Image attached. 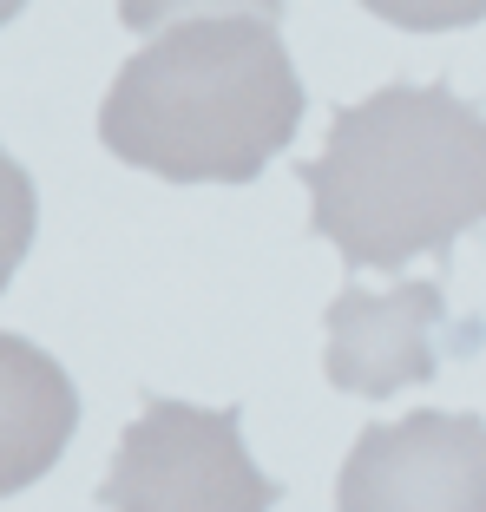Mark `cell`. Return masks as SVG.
<instances>
[{"label": "cell", "mask_w": 486, "mask_h": 512, "mask_svg": "<svg viewBox=\"0 0 486 512\" xmlns=\"http://www.w3.org/2000/svg\"><path fill=\"white\" fill-rule=\"evenodd\" d=\"M303 106L276 20H184L112 73L99 145L171 184H250L289 151Z\"/></svg>", "instance_id": "1"}, {"label": "cell", "mask_w": 486, "mask_h": 512, "mask_svg": "<svg viewBox=\"0 0 486 512\" xmlns=\"http://www.w3.org/2000/svg\"><path fill=\"white\" fill-rule=\"evenodd\" d=\"M309 230L349 270H401L486 224V112L447 86H381L335 112L329 145L296 165Z\"/></svg>", "instance_id": "2"}, {"label": "cell", "mask_w": 486, "mask_h": 512, "mask_svg": "<svg viewBox=\"0 0 486 512\" xmlns=\"http://www.w3.org/2000/svg\"><path fill=\"white\" fill-rule=\"evenodd\" d=\"M106 512H270L283 506V480L250 460L237 407H198L145 394L138 421L119 434L106 480Z\"/></svg>", "instance_id": "3"}, {"label": "cell", "mask_w": 486, "mask_h": 512, "mask_svg": "<svg viewBox=\"0 0 486 512\" xmlns=\"http://www.w3.org/2000/svg\"><path fill=\"white\" fill-rule=\"evenodd\" d=\"M335 512H486V421L441 407L368 421L335 473Z\"/></svg>", "instance_id": "4"}, {"label": "cell", "mask_w": 486, "mask_h": 512, "mask_svg": "<svg viewBox=\"0 0 486 512\" xmlns=\"http://www.w3.org/2000/svg\"><path fill=\"white\" fill-rule=\"evenodd\" d=\"M447 296L441 276H414V283L388 289V296H368V289H342L329 302V355H322V375L329 388L381 401L395 388H421V381L441 375V348H434V322H441Z\"/></svg>", "instance_id": "5"}, {"label": "cell", "mask_w": 486, "mask_h": 512, "mask_svg": "<svg viewBox=\"0 0 486 512\" xmlns=\"http://www.w3.org/2000/svg\"><path fill=\"white\" fill-rule=\"evenodd\" d=\"M283 0H119V20L132 33H158L165 20H276Z\"/></svg>", "instance_id": "6"}, {"label": "cell", "mask_w": 486, "mask_h": 512, "mask_svg": "<svg viewBox=\"0 0 486 512\" xmlns=\"http://www.w3.org/2000/svg\"><path fill=\"white\" fill-rule=\"evenodd\" d=\"M375 20H388L395 33H454L486 20V0H355Z\"/></svg>", "instance_id": "7"}]
</instances>
